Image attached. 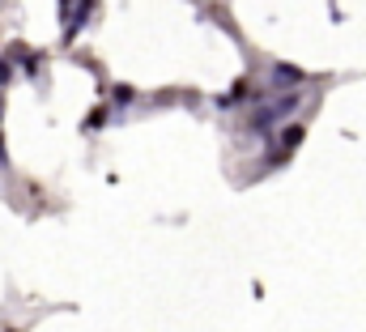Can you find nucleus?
Segmentation results:
<instances>
[{"label": "nucleus", "instance_id": "obj_2", "mask_svg": "<svg viewBox=\"0 0 366 332\" xmlns=\"http://www.w3.org/2000/svg\"><path fill=\"white\" fill-rule=\"evenodd\" d=\"M269 81H273V90H298L303 81H307V73L303 68H294V64H273V73H269Z\"/></svg>", "mask_w": 366, "mask_h": 332}, {"label": "nucleus", "instance_id": "obj_3", "mask_svg": "<svg viewBox=\"0 0 366 332\" xmlns=\"http://www.w3.org/2000/svg\"><path fill=\"white\" fill-rule=\"evenodd\" d=\"M303 141V124H290V128H281V136H277V145H273V154H269V162L277 166L281 158H290V149Z\"/></svg>", "mask_w": 366, "mask_h": 332}, {"label": "nucleus", "instance_id": "obj_1", "mask_svg": "<svg viewBox=\"0 0 366 332\" xmlns=\"http://www.w3.org/2000/svg\"><path fill=\"white\" fill-rule=\"evenodd\" d=\"M298 107H303V94H298V90H294V94H290V98H277V102H273V107H260V111H256V115H252V119H247V128H252V132H256V136H269V132H273V128H277V124H281V119H290V115H294V111H298Z\"/></svg>", "mask_w": 366, "mask_h": 332}]
</instances>
